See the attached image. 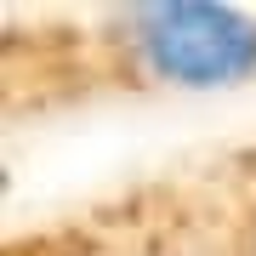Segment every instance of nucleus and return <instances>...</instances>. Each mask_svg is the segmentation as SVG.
I'll return each instance as SVG.
<instances>
[{"instance_id": "f257e3e1", "label": "nucleus", "mask_w": 256, "mask_h": 256, "mask_svg": "<svg viewBox=\"0 0 256 256\" xmlns=\"http://www.w3.org/2000/svg\"><path fill=\"white\" fill-rule=\"evenodd\" d=\"M131 52L171 86H234L256 74V18L210 0H160L126 12Z\"/></svg>"}]
</instances>
